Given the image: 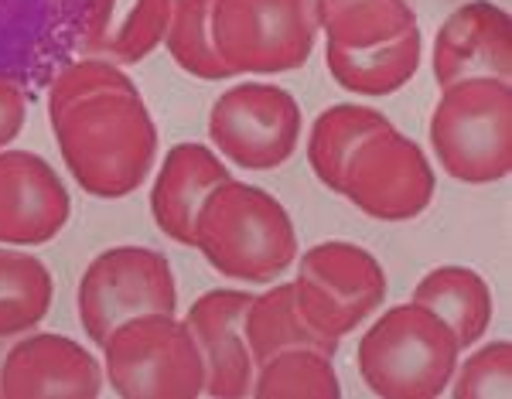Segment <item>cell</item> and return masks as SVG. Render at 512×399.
I'll return each mask as SVG.
<instances>
[{"mask_svg":"<svg viewBox=\"0 0 512 399\" xmlns=\"http://www.w3.org/2000/svg\"><path fill=\"white\" fill-rule=\"evenodd\" d=\"M318 0H212L209 38L233 76L294 72L315 52Z\"/></svg>","mask_w":512,"mask_h":399,"instance_id":"cell-5","label":"cell"},{"mask_svg":"<svg viewBox=\"0 0 512 399\" xmlns=\"http://www.w3.org/2000/svg\"><path fill=\"white\" fill-rule=\"evenodd\" d=\"M11 345H14V338H0V399H4V359H7V352H11Z\"/></svg>","mask_w":512,"mask_h":399,"instance_id":"cell-28","label":"cell"},{"mask_svg":"<svg viewBox=\"0 0 512 399\" xmlns=\"http://www.w3.org/2000/svg\"><path fill=\"white\" fill-rule=\"evenodd\" d=\"M233 178V171L219 161L212 147L185 140L164 154V164L151 188V215L171 243L195 246V219L205 195L222 181Z\"/></svg>","mask_w":512,"mask_h":399,"instance_id":"cell-15","label":"cell"},{"mask_svg":"<svg viewBox=\"0 0 512 399\" xmlns=\"http://www.w3.org/2000/svg\"><path fill=\"white\" fill-rule=\"evenodd\" d=\"M209 140L236 168H284L301 140V106L280 86L243 82L212 103Z\"/></svg>","mask_w":512,"mask_h":399,"instance_id":"cell-10","label":"cell"},{"mask_svg":"<svg viewBox=\"0 0 512 399\" xmlns=\"http://www.w3.org/2000/svg\"><path fill=\"white\" fill-rule=\"evenodd\" d=\"M434 168L417 140L390 127L369 133L352 151L342 174L345 195L376 222H410L434 202Z\"/></svg>","mask_w":512,"mask_h":399,"instance_id":"cell-9","label":"cell"},{"mask_svg":"<svg viewBox=\"0 0 512 399\" xmlns=\"http://www.w3.org/2000/svg\"><path fill=\"white\" fill-rule=\"evenodd\" d=\"M253 399H338L342 382L321 348H284L256 365Z\"/></svg>","mask_w":512,"mask_h":399,"instance_id":"cell-23","label":"cell"},{"mask_svg":"<svg viewBox=\"0 0 512 399\" xmlns=\"http://www.w3.org/2000/svg\"><path fill=\"white\" fill-rule=\"evenodd\" d=\"M427 137L437 164L454 181H502L512 171V82L461 79L444 86Z\"/></svg>","mask_w":512,"mask_h":399,"instance_id":"cell-4","label":"cell"},{"mask_svg":"<svg viewBox=\"0 0 512 399\" xmlns=\"http://www.w3.org/2000/svg\"><path fill=\"white\" fill-rule=\"evenodd\" d=\"M55 284L48 266L21 249H0V338H21L45 321Z\"/></svg>","mask_w":512,"mask_h":399,"instance_id":"cell-22","label":"cell"},{"mask_svg":"<svg viewBox=\"0 0 512 399\" xmlns=\"http://www.w3.org/2000/svg\"><path fill=\"white\" fill-rule=\"evenodd\" d=\"M461 345L431 307L410 301L383 311L362 335L355 365L373 396L434 399L448 393Z\"/></svg>","mask_w":512,"mask_h":399,"instance_id":"cell-3","label":"cell"},{"mask_svg":"<svg viewBox=\"0 0 512 399\" xmlns=\"http://www.w3.org/2000/svg\"><path fill=\"white\" fill-rule=\"evenodd\" d=\"M72 212L59 171L35 151H0V246H45Z\"/></svg>","mask_w":512,"mask_h":399,"instance_id":"cell-11","label":"cell"},{"mask_svg":"<svg viewBox=\"0 0 512 399\" xmlns=\"http://www.w3.org/2000/svg\"><path fill=\"white\" fill-rule=\"evenodd\" d=\"M171 0H93L86 52L113 65H140L168 35Z\"/></svg>","mask_w":512,"mask_h":399,"instance_id":"cell-16","label":"cell"},{"mask_svg":"<svg viewBox=\"0 0 512 399\" xmlns=\"http://www.w3.org/2000/svg\"><path fill=\"white\" fill-rule=\"evenodd\" d=\"M431 62L441 89L461 79L512 82V18L492 0L461 4L437 31Z\"/></svg>","mask_w":512,"mask_h":399,"instance_id":"cell-14","label":"cell"},{"mask_svg":"<svg viewBox=\"0 0 512 399\" xmlns=\"http://www.w3.org/2000/svg\"><path fill=\"white\" fill-rule=\"evenodd\" d=\"M76 185L93 198H127L158 157V127L137 86L82 96L48 116Z\"/></svg>","mask_w":512,"mask_h":399,"instance_id":"cell-1","label":"cell"},{"mask_svg":"<svg viewBox=\"0 0 512 399\" xmlns=\"http://www.w3.org/2000/svg\"><path fill=\"white\" fill-rule=\"evenodd\" d=\"M24 116H28V99H24L21 86L0 76V151L11 147V140H18Z\"/></svg>","mask_w":512,"mask_h":399,"instance_id":"cell-27","label":"cell"},{"mask_svg":"<svg viewBox=\"0 0 512 399\" xmlns=\"http://www.w3.org/2000/svg\"><path fill=\"white\" fill-rule=\"evenodd\" d=\"M103 382V365L55 331L14 338L4 359V399H96Z\"/></svg>","mask_w":512,"mask_h":399,"instance_id":"cell-12","label":"cell"},{"mask_svg":"<svg viewBox=\"0 0 512 399\" xmlns=\"http://www.w3.org/2000/svg\"><path fill=\"white\" fill-rule=\"evenodd\" d=\"M512 345L489 342L468 355L451 376L454 399H509L512 393Z\"/></svg>","mask_w":512,"mask_h":399,"instance_id":"cell-25","label":"cell"},{"mask_svg":"<svg viewBox=\"0 0 512 399\" xmlns=\"http://www.w3.org/2000/svg\"><path fill=\"white\" fill-rule=\"evenodd\" d=\"M127 72L120 65L106 62V58H82V62L69 65L62 76H55L52 89H48V116L59 113L62 106L76 103L82 96L103 93V89H130Z\"/></svg>","mask_w":512,"mask_h":399,"instance_id":"cell-26","label":"cell"},{"mask_svg":"<svg viewBox=\"0 0 512 399\" xmlns=\"http://www.w3.org/2000/svg\"><path fill=\"white\" fill-rule=\"evenodd\" d=\"M410 301L431 311L454 331L461 348H472L492 324V290L472 266H437L414 287Z\"/></svg>","mask_w":512,"mask_h":399,"instance_id":"cell-18","label":"cell"},{"mask_svg":"<svg viewBox=\"0 0 512 399\" xmlns=\"http://www.w3.org/2000/svg\"><path fill=\"white\" fill-rule=\"evenodd\" d=\"M294 301L301 318L325 338L342 342L386 301V270L369 249L328 239L304 249Z\"/></svg>","mask_w":512,"mask_h":399,"instance_id":"cell-8","label":"cell"},{"mask_svg":"<svg viewBox=\"0 0 512 399\" xmlns=\"http://www.w3.org/2000/svg\"><path fill=\"white\" fill-rule=\"evenodd\" d=\"M243 335L250 345L253 362H267L270 355L284 352V348H321V352L335 355L338 342L325 338L301 318L294 301V284H274L263 294H256L246 307Z\"/></svg>","mask_w":512,"mask_h":399,"instance_id":"cell-20","label":"cell"},{"mask_svg":"<svg viewBox=\"0 0 512 399\" xmlns=\"http://www.w3.org/2000/svg\"><path fill=\"white\" fill-rule=\"evenodd\" d=\"M420 48H424V38H420V28H414L396 41L366 48V52L325 45V65L332 72V79L349 93L390 96L417 76Z\"/></svg>","mask_w":512,"mask_h":399,"instance_id":"cell-17","label":"cell"},{"mask_svg":"<svg viewBox=\"0 0 512 399\" xmlns=\"http://www.w3.org/2000/svg\"><path fill=\"white\" fill-rule=\"evenodd\" d=\"M250 290H209L188 307L185 328L192 331L205 365V396L243 399L250 396L256 362L243 335Z\"/></svg>","mask_w":512,"mask_h":399,"instance_id":"cell-13","label":"cell"},{"mask_svg":"<svg viewBox=\"0 0 512 399\" xmlns=\"http://www.w3.org/2000/svg\"><path fill=\"white\" fill-rule=\"evenodd\" d=\"M192 249L229 280L274 284L297 260V232L270 191L229 178L205 195Z\"/></svg>","mask_w":512,"mask_h":399,"instance_id":"cell-2","label":"cell"},{"mask_svg":"<svg viewBox=\"0 0 512 399\" xmlns=\"http://www.w3.org/2000/svg\"><path fill=\"white\" fill-rule=\"evenodd\" d=\"M76 311L86 338L99 348L137 314H175L178 284L168 256L147 246L103 249L82 273Z\"/></svg>","mask_w":512,"mask_h":399,"instance_id":"cell-7","label":"cell"},{"mask_svg":"<svg viewBox=\"0 0 512 399\" xmlns=\"http://www.w3.org/2000/svg\"><path fill=\"white\" fill-rule=\"evenodd\" d=\"M383 127H390V120L379 110H369V106H355V103L328 106L315 120L311 137H308V164H311V171H315V178L338 195L352 151L369 133H376Z\"/></svg>","mask_w":512,"mask_h":399,"instance_id":"cell-21","label":"cell"},{"mask_svg":"<svg viewBox=\"0 0 512 399\" xmlns=\"http://www.w3.org/2000/svg\"><path fill=\"white\" fill-rule=\"evenodd\" d=\"M103 376L123 399L205 396V365L185 321L175 314H137L103 345Z\"/></svg>","mask_w":512,"mask_h":399,"instance_id":"cell-6","label":"cell"},{"mask_svg":"<svg viewBox=\"0 0 512 399\" xmlns=\"http://www.w3.org/2000/svg\"><path fill=\"white\" fill-rule=\"evenodd\" d=\"M209 11L212 0H171V21L164 45H168V52L181 72H188V76L202 82H222L233 79V69L212 48Z\"/></svg>","mask_w":512,"mask_h":399,"instance_id":"cell-24","label":"cell"},{"mask_svg":"<svg viewBox=\"0 0 512 399\" xmlns=\"http://www.w3.org/2000/svg\"><path fill=\"white\" fill-rule=\"evenodd\" d=\"M318 28L328 45L366 52L417 28L414 0H318Z\"/></svg>","mask_w":512,"mask_h":399,"instance_id":"cell-19","label":"cell"}]
</instances>
